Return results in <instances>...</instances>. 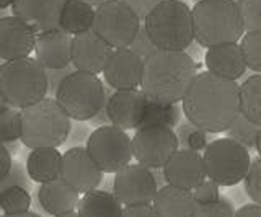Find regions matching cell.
I'll return each instance as SVG.
<instances>
[{
    "label": "cell",
    "instance_id": "1",
    "mask_svg": "<svg viewBox=\"0 0 261 217\" xmlns=\"http://www.w3.org/2000/svg\"><path fill=\"white\" fill-rule=\"evenodd\" d=\"M186 119L209 134L227 132L242 115L240 85L201 72L183 100Z\"/></svg>",
    "mask_w": 261,
    "mask_h": 217
},
{
    "label": "cell",
    "instance_id": "2",
    "mask_svg": "<svg viewBox=\"0 0 261 217\" xmlns=\"http://www.w3.org/2000/svg\"><path fill=\"white\" fill-rule=\"evenodd\" d=\"M198 75V66L185 51L157 49L144 59L141 90L150 100L179 103Z\"/></svg>",
    "mask_w": 261,
    "mask_h": 217
},
{
    "label": "cell",
    "instance_id": "3",
    "mask_svg": "<svg viewBox=\"0 0 261 217\" xmlns=\"http://www.w3.org/2000/svg\"><path fill=\"white\" fill-rule=\"evenodd\" d=\"M194 39L202 47L237 43L245 33V21L235 0H201L193 7Z\"/></svg>",
    "mask_w": 261,
    "mask_h": 217
},
{
    "label": "cell",
    "instance_id": "4",
    "mask_svg": "<svg viewBox=\"0 0 261 217\" xmlns=\"http://www.w3.org/2000/svg\"><path fill=\"white\" fill-rule=\"evenodd\" d=\"M49 78L46 69L33 58L4 62L0 66V98L12 108L24 110L46 98Z\"/></svg>",
    "mask_w": 261,
    "mask_h": 217
},
{
    "label": "cell",
    "instance_id": "5",
    "mask_svg": "<svg viewBox=\"0 0 261 217\" xmlns=\"http://www.w3.org/2000/svg\"><path fill=\"white\" fill-rule=\"evenodd\" d=\"M144 26L157 49L185 51L194 39L193 9L181 0H163L144 20Z\"/></svg>",
    "mask_w": 261,
    "mask_h": 217
},
{
    "label": "cell",
    "instance_id": "6",
    "mask_svg": "<svg viewBox=\"0 0 261 217\" xmlns=\"http://www.w3.org/2000/svg\"><path fill=\"white\" fill-rule=\"evenodd\" d=\"M23 118V138L21 144L31 150L43 147H59L67 141L72 123L54 98H44L36 104L20 110Z\"/></svg>",
    "mask_w": 261,
    "mask_h": 217
},
{
    "label": "cell",
    "instance_id": "7",
    "mask_svg": "<svg viewBox=\"0 0 261 217\" xmlns=\"http://www.w3.org/2000/svg\"><path fill=\"white\" fill-rule=\"evenodd\" d=\"M56 100L75 121L95 119L108 103L101 80L80 70H73L62 80L56 92Z\"/></svg>",
    "mask_w": 261,
    "mask_h": 217
},
{
    "label": "cell",
    "instance_id": "8",
    "mask_svg": "<svg viewBox=\"0 0 261 217\" xmlns=\"http://www.w3.org/2000/svg\"><path fill=\"white\" fill-rule=\"evenodd\" d=\"M207 178L219 186H235L247 178L251 167L250 150L233 139H216L204 150Z\"/></svg>",
    "mask_w": 261,
    "mask_h": 217
},
{
    "label": "cell",
    "instance_id": "9",
    "mask_svg": "<svg viewBox=\"0 0 261 217\" xmlns=\"http://www.w3.org/2000/svg\"><path fill=\"white\" fill-rule=\"evenodd\" d=\"M139 30L141 18L124 0H111L101 7H96L93 31L113 49L129 47Z\"/></svg>",
    "mask_w": 261,
    "mask_h": 217
},
{
    "label": "cell",
    "instance_id": "10",
    "mask_svg": "<svg viewBox=\"0 0 261 217\" xmlns=\"http://www.w3.org/2000/svg\"><path fill=\"white\" fill-rule=\"evenodd\" d=\"M87 150L103 173H114L130 164L134 157L133 139L118 126H100L88 135Z\"/></svg>",
    "mask_w": 261,
    "mask_h": 217
},
{
    "label": "cell",
    "instance_id": "11",
    "mask_svg": "<svg viewBox=\"0 0 261 217\" xmlns=\"http://www.w3.org/2000/svg\"><path fill=\"white\" fill-rule=\"evenodd\" d=\"M133 150L137 164L150 170H162L179 150V141L171 127L142 126L133 138Z\"/></svg>",
    "mask_w": 261,
    "mask_h": 217
},
{
    "label": "cell",
    "instance_id": "12",
    "mask_svg": "<svg viewBox=\"0 0 261 217\" xmlns=\"http://www.w3.org/2000/svg\"><path fill=\"white\" fill-rule=\"evenodd\" d=\"M159 189L155 173L141 164H129L114 175L113 193L124 207L152 204Z\"/></svg>",
    "mask_w": 261,
    "mask_h": 217
},
{
    "label": "cell",
    "instance_id": "13",
    "mask_svg": "<svg viewBox=\"0 0 261 217\" xmlns=\"http://www.w3.org/2000/svg\"><path fill=\"white\" fill-rule=\"evenodd\" d=\"M61 178L80 195H85L98 188L103 180V172L87 147H72L64 154Z\"/></svg>",
    "mask_w": 261,
    "mask_h": 217
},
{
    "label": "cell",
    "instance_id": "14",
    "mask_svg": "<svg viewBox=\"0 0 261 217\" xmlns=\"http://www.w3.org/2000/svg\"><path fill=\"white\" fill-rule=\"evenodd\" d=\"M149 98L142 90H118L114 92L106 103V115L113 126L121 129H141L147 115Z\"/></svg>",
    "mask_w": 261,
    "mask_h": 217
},
{
    "label": "cell",
    "instance_id": "15",
    "mask_svg": "<svg viewBox=\"0 0 261 217\" xmlns=\"http://www.w3.org/2000/svg\"><path fill=\"white\" fill-rule=\"evenodd\" d=\"M36 43L38 31L28 23L15 15L0 18V59L4 62L30 58Z\"/></svg>",
    "mask_w": 261,
    "mask_h": 217
},
{
    "label": "cell",
    "instance_id": "16",
    "mask_svg": "<svg viewBox=\"0 0 261 217\" xmlns=\"http://www.w3.org/2000/svg\"><path fill=\"white\" fill-rule=\"evenodd\" d=\"M106 84L114 92L118 90H137L142 85L144 59L133 49H114L103 70Z\"/></svg>",
    "mask_w": 261,
    "mask_h": 217
},
{
    "label": "cell",
    "instance_id": "17",
    "mask_svg": "<svg viewBox=\"0 0 261 217\" xmlns=\"http://www.w3.org/2000/svg\"><path fill=\"white\" fill-rule=\"evenodd\" d=\"M113 51L114 49L105 39L90 30L72 39V66L75 70L87 74H101Z\"/></svg>",
    "mask_w": 261,
    "mask_h": 217
},
{
    "label": "cell",
    "instance_id": "18",
    "mask_svg": "<svg viewBox=\"0 0 261 217\" xmlns=\"http://www.w3.org/2000/svg\"><path fill=\"white\" fill-rule=\"evenodd\" d=\"M167 184L193 191L199 183L207 178L204 158L199 152L190 149H179L162 168Z\"/></svg>",
    "mask_w": 261,
    "mask_h": 217
},
{
    "label": "cell",
    "instance_id": "19",
    "mask_svg": "<svg viewBox=\"0 0 261 217\" xmlns=\"http://www.w3.org/2000/svg\"><path fill=\"white\" fill-rule=\"evenodd\" d=\"M67 0H15L12 12L38 33L61 28V13Z\"/></svg>",
    "mask_w": 261,
    "mask_h": 217
},
{
    "label": "cell",
    "instance_id": "20",
    "mask_svg": "<svg viewBox=\"0 0 261 217\" xmlns=\"http://www.w3.org/2000/svg\"><path fill=\"white\" fill-rule=\"evenodd\" d=\"M72 39L69 33L57 28L38 35L36 61L46 70H64L72 66Z\"/></svg>",
    "mask_w": 261,
    "mask_h": 217
},
{
    "label": "cell",
    "instance_id": "21",
    "mask_svg": "<svg viewBox=\"0 0 261 217\" xmlns=\"http://www.w3.org/2000/svg\"><path fill=\"white\" fill-rule=\"evenodd\" d=\"M206 67L211 74L237 82L247 70V62L240 44L232 43L207 49Z\"/></svg>",
    "mask_w": 261,
    "mask_h": 217
},
{
    "label": "cell",
    "instance_id": "22",
    "mask_svg": "<svg viewBox=\"0 0 261 217\" xmlns=\"http://www.w3.org/2000/svg\"><path fill=\"white\" fill-rule=\"evenodd\" d=\"M80 199V193L69 186L62 178L39 184L38 189L39 206L44 209V212L53 217L73 212L79 207Z\"/></svg>",
    "mask_w": 261,
    "mask_h": 217
},
{
    "label": "cell",
    "instance_id": "23",
    "mask_svg": "<svg viewBox=\"0 0 261 217\" xmlns=\"http://www.w3.org/2000/svg\"><path fill=\"white\" fill-rule=\"evenodd\" d=\"M152 206L160 217H193L199 204L193 191L163 184L155 195Z\"/></svg>",
    "mask_w": 261,
    "mask_h": 217
},
{
    "label": "cell",
    "instance_id": "24",
    "mask_svg": "<svg viewBox=\"0 0 261 217\" xmlns=\"http://www.w3.org/2000/svg\"><path fill=\"white\" fill-rule=\"evenodd\" d=\"M62 158L64 155L56 147L31 150L27 158V172L31 181L44 184L59 180L62 173Z\"/></svg>",
    "mask_w": 261,
    "mask_h": 217
},
{
    "label": "cell",
    "instance_id": "25",
    "mask_svg": "<svg viewBox=\"0 0 261 217\" xmlns=\"http://www.w3.org/2000/svg\"><path fill=\"white\" fill-rule=\"evenodd\" d=\"M77 212L80 217H122L124 206L114 193L93 189L82 196Z\"/></svg>",
    "mask_w": 261,
    "mask_h": 217
},
{
    "label": "cell",
    "instance_id": "26",
    "mask_svg": "<svg viewBox=\"0 0 261 217\" xmlns=\"http://www.w3.org/2000/svg\"><path fill=\"white\" fill-rule=\"evenodd\" d=\"M96 9L82 0H67L61 13V30L69 35H82L93 30Z\"/></svg>",
    "mask_w": 261,
    "mask_h": 217
},
{
    "label": "cell",
    "instance_id": "27",
    "mask_svg": "<svg viewBox=\"0 0 261 217\" xmlns=\"http://www.w3.org/2000/svg\"><path fill=\"white\" fill-rule=\"evenodd\" d=\"M242 115L261 126V74L248 77L240 85Z\"/></svg>",
    "mask_w": 261,
    "mask_h": 217
},
{
    "label": "cell",
    "instance_id": "28",
    "mask_svg": "<svg viewBox=\"0 0 261 217\" xmlns=\"http://www.w3.org/2000/svg\"><path fill=\"white\" fill-rule=\"evenodd\" d=\"M179 118H181V108L178 106V103H165L149 98L142 126H167L173 129L179 124Z\"/></svg>",
    "mask_w": 261,
    "mask_h": 217
},
{
    "label": "cell",
    "instance_id": "29",
    "mask_svg": "<svg viewBox=\"0 0 261 217\" xmlns=\"http://www.w3.org/2000/svg\"><path fill=\"white\" fill-rule=\"evenodd\" d=\"M30 189L21 186H8L0 189V207L4 215H20L30 212Z\"/></svg>",
    "mask_w": 261,
    "mask_h": 217
},
{
    "label": "cell",
    "instance_id": "30",
    "mask_svg": "<svg viewBox=\"0 0 261 217\" xmlns=\"http://www.w3.org/2000/svg\"><path fill=\"white\" fill-rule=\"evenodd\" d=\"M176 135L179 141V146L181 149H190L194 152H201L206 150L209 146V132L199 129L198 126H194L193 123L186 121L179 123L176 127Z\"/></svg>",
    "mask_w": 261,
    "mask_h": 217
},
{
    "label": "cell",
    "instance_id": "31",
    "mask_svg": "<svg viewBox=\"0 0 261 217\" xmlns=\"http://www.w3.org/2000/svg\"><path fill=\"white\" fill-rule=\"evenodd\" d=\"M23 138V118L21 111L8 108L0 111V139L4 144L16 142Z\"/></svg>",
    "mask_w": 261,
    "mask_h": 217
},
{
    "label": "cell",
    "instance_id": "32",
    "mask_svg": "<svg viewBox=\"0 0 261 217\" xmlns=\"http://www.w3.org/2000/svg\"><path fill=\"white\" fill-rule=\"evenodd\" d=\"M261 131V126L251 123L248 118H245L240 115V118L232 124L230 129L227 131V138L233 139L235 142L242 144L243 147H247L248 150L255 149L258 132Z\"/></svg>",
    "mask_w": 261,
    "mask_h": 217
},
{
    "label": "cell",
    "instance_id": "33",
    "mask_svg": "<svg viewBox=\"0 0 261 217\" xmlns=\"http://www.w3.org/2000/svg\"><path fill=\"white\" fill-rule=\"evenodd\" d=\"M240 47L245 56L247 67L253 72L261 74V30L248 31L242 38Z\"/></svg>",
    "mask_w": 261,
    "mask_h": 217
},
{
    "label": "cell",
    "instance_id": "34",
    "mask_svg": "<svg viewBox=\"0 0 261 217\" xmlns=\"http://www.w3.org/2000/svg\"><path fill=\"white\" fill-rule=\"evenodd\" d=\"M245 21V31L261 30V0H235Z\"/></svg>",
    "mask_w": 261,
    "mask_h": 217
},
{
    "label": "cell",
    "instance_id": "35",
    "mask_svg": "<svg viewBox=\"0 0 261 217\" xmlns=\"http://www.w3.org/2000/svg\"><path fill=\"white\" fill-rule=\"evenodd\" d=\"M245 193L255 204L261 206V157L255 158L251 162L250 172L247 178L243 180Z\"/></svg>",
    "mask_w": 261,
    "mask_h": 217
},
{
    "label": "cell",
    "instance_id": "36",
    "mask_svg": "<svg viewBox=\"0 0 261 217\" xmlns=\"http://www.w3.org/2000/svg\"><path fill=\"white\" fill-rule=\"evenodd\" d=\"M193 217H235V211L225 198H220L216 203L199 204Z\"/></svg>",
    "mask_w": 261,
    "mask_h": 217
},
{
    "label": "cell",
    "instance_id": "37",
    "mask_svg": "<svg viewBox=\"0 0 261 217\" xmlns=\"http://www.w3.org/2000/svg\"><path fill=\"white\" fill-rule=\"evenodd\" d=\"M193 195H194V199L198 201V204L216 203V201L220 199V186L216 181L206 178L193 189Z\"/></svg>",
    "mask_w": 261,
    "mask_h": 217
},
{
    "label": "cell",
    "instance_id": "38",
    "mask_svg": "<svg viewBox=\"0 0 261 217\" xmlns=\"http://www.w3.org/2000/svg\"><path fill=\"white\" fill-rule=\"evenodd\" d=\"M30 175L20 164H13L10 173H8L4 180H0V189L8 186H21L30 189Z\"/></svg>",
    "mask_w": 261,
    "mask_h": 217
},
{
    "label": "cell",
    "instance_id": "39",
    "mask_svg": "<svg viewBox=\"0 0 261 217\" xmlns=\"http://www.w3.org/2000/svg\"><path fill=\"white\" fill-rule=\"evenodd\" d=\"M129 49H133L136 54L141 56L142 59H145V58H149L152 52L157 51V46L152 43V39H150L149 33H147L145 26H141L136 39L133 41V44L129 46Z\"/></svg>",
    "mask_w": 261,
    "mask_h": 217
},
{
    "label": "cell",
    "instance_id": "40",
    "mask_svg": "<svg viewBox=\"0 0 261 217\" xmlns=\"http://www.w3.org/2000/svg\"><path fill=\"white\" fill-rule=\"evenodd\" d=\"M124 2L133 9L141 20H145L153 12V9L163 0H124Z\"/></svg>",
    "mask_w": 261,
    "mask_h": 217
},
{
    "label": "cell",
    "instance_id": "41",
    "mask_svg": "<svg viewBox=\"0 0 261 217\" xmlns=\"http://www.w3.org/2000/svg\"><path fill=\"white\" fill-rule=\"evenodd\" d=\"M122 217H160V215L152 204H141V206L124 207Z\"/></svg>",
    "mask_w": 261,
    "mask_h": 217
},
{
    "label": "cell",
    "instance_id": "42",
    "mask_svg": "<svg viewBox=\"0 0 261 217\" xmlns=\"http://www.w3.org/2000/svg\"><path fill=\"white\" fill-rule=\"evenodd\" d=\"M13 167V160H12V154L5 146L0 147V180H4L5 176L10 173Z\"/></svg>",
    "mask_w": 261,
    "mask_h": 217
},
{
    "label": "cell",
    "instance_id": "43",
    "mask_svg": "<svg viewBox=\"0 0 261 217\" xmlns=\"http://www.w3.org/2000/svg\"><path fill=\"white\" fill-rule=\"evenodd\" d=\"M69 74H72L70 69H64V70H49L47 74V78H49V90H54L57 92V88H59L61 82L67 77Z\"/></svg>",
    "mask_w": 261,
    "mask_h": 217
},
{
    "label": "cell",
    "instance_id": "44",
    "mask_svg": "<svg viewBox=\"0 0 261 217\" xmlns=\"http://www.w3.org/2000/svg\"><path fill=\"white\" fill-rule=\"evenodd\" d=\"M235 217H261L259 204H245L235 211Z\"/></svg>",
    "mask_w": 261,
    "mask_h": 217
},
{
    "label": "cell",
    "instance_id": "45",
    "mask_svg": "<svg viewBox=\"0 0 261 217\" xmlns=\"http://www.w3.org/2000/svg\"><path fill=\"white\" fill-rule=\"evenodd\" d=\"M82 2H87V4H90L92 7H101V5H105V4H108V2H111V0H82Z\"/></svg>",
    "mask_w": 261,
    "mask_h": 217
},
{
    "label": "cell",
    "instance_id": "46",
    "mask_svg": "<svg viewBox=\"0 0 261 217\" xmlns=\"http://www.w3.org/2000/svg\"><path fill=\"white\" fill-rule=\"evenodd\" d=\"M4 146L10 150V154H15V152L18 150V144L16 142H7V144H4Z\"/></svg>",
    "mask_w": 261,
    "mask_h": 217
},
{
    "label": "cell",
    "instance_id": "47",
    "mask_svg": "<svg viewBox=\"0 0 261 217\" xmlns=\"http://www.w3.org/2000/svg\"><path fill=\"white\" fill-rule=\"evenodd\" d=\"M15 0H0V9H8V7L13 5Z\"/></svg>",
    "mask_w": 261,
    "mask_h": 217
},
{
    "label": "cell",
    "instance_id": "48",
    "mask_svg": "<svg viewBox=\"0 0 261 217\" xmlns=\"http://www.w3.org/2000/svg\"><path fill=\"white\" fill-rule=\"evenodd\" d=\"M255 149L258 152V155L261 157V131L258 132V138H256V144H255Z\"/></svg>",
    "mask_w": 261,
    "mask_h": 217
},
{
    "label": "cell",
    "instance_id": "49",
    "mask_svg": "<svg viewBox=\"0 0 261 217\" xmlns=\"http://www.w3.org/2000/svg\"><path fill=\"white\" fill-rule=\"evenodd\" d=\"M4 217H41L39 214H36V212H27V214H20V215H4Z\"/></svg>",
    "mask_w": 261,
    "mask_h": 217
},
{
    "label": "cell",
    "instance_id": "50",
    "mask_svg": "<svg viewBox=\"0 0 261 217\" xmlns=\"http://www.w3.org/2000/svg\"><path fill=\"white\" fill-rule=\"evenodd\" d=\"M56 217H80L77 211H73V212H67V214H61V215H56Z\"/></svg>",
    "mask_w": 261,
    "mask_h": 217
},
{
    "label": "cell",
    "instance_id": "51",
    "mask_svg": "<svg viewBox=\"0 0 261 217\" xmlns=\"http://www.w3.org/2000/svg\"><path fill=\"white\" fill-rule=\"evenodd\" d=\"M196 2H201V0H196Z\"/></svg>",
    "mask_w": 261,
    "mask_h": 217
}]
</instances>
